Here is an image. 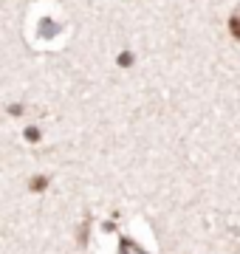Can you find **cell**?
<instances>
[{
  "mask_svg": "<svg viewBox=\"0 0 240 254\" xmlns=\"http://www.w3.org/2000/svg\"><path fill=\"white\" fill-rule=\"evenodd\" d=\"M46 187H48L46 175H34V178H31V184H28V190H31V192H43Z\"/></svg>",
  "mask_w": 240,
  "mask_h": 254,
  "instance_id": "obj_1",
  "label": "cell"
},
{
  "mask_svg": "<svg viewBox=\"0 0 240 254\" xmlns=\"http://www.w3.org/2000/svg\"><path fill=\"white\" fill-rule=\"evenodd\" d=\"M229 34L235 37V40H240V14H235V17L229 20Z\"/></svg>",
  "mask_w": 240,
  "mask_h": 254,
  "instance_id": "obj_2",
  "label": "cell"
},
{
  "mask_svg": "<svg viewBox=\"0 0 240 254\" xmlns=\"http://www.w3.org/2000/svg\"><path fill=\"white\" fill-rule=\"evenodd\" d=\"M119 65H121V68H130V65H133V54H130V51H121V54H119Z\"/></svg>",
  "mask_w": 240,
  "mask_h": 254,
  "instance_id": "obj_3",
  "label": "cell"
},
{
  "mask_svg": "<svg viewBox=\"0 0 240 254\" xmlns=\"http://www.w3.org/2000/svg\"><path fill=\"white\" fill-rule=\"evenodd\" d=\"M26 138H28V141H40V130H37V127H28Z\"/></svg>",
  "mask_w": 240,
  "mask_h": 254,
  "instance_id": "obj_4",
  "label": "cell"
}]
</instances>
